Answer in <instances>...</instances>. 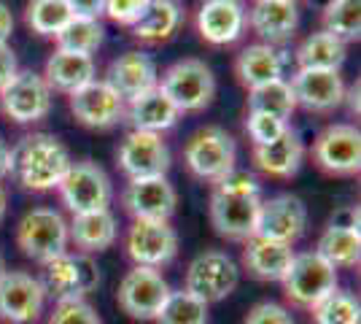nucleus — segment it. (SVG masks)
<instances>
[{
	"label": "nucleus",
	"mask_w": 361,
	"mask_h": 324,
	"mask_svg": "<svg viewBox=\"0 0 361 324\" xmlns=\"http://www.w3.org/2000/svg\"><path fill=\"white\" fill-rule=\"evenodd\" d=\"M106 84H111L127 103L137 95L154 90L159 84V73H157V65L146 52L133 49V52H124L121 57H116L108 65Z\"/></svg>",
	"instance_id": "22"
},
{
	"label": "nucleus",
	"mask_w": 361,
	"mask_h": 324,
	"mask_svg": "<svg viewBox=\"0 0 361 324\" xmlns=\"http://www.w3.org/2000/svg\"><path fill=\"white\" fill-rule=\"evenodd\" d=\"M294 57H297V65L307 68V71H337L340 73L348 57V44H343L340 38H334L329 32L318 30L302 41Z\"/></svg>",
	"instance_id": "30"
},
{
	"label": "nucleus",
	"mask_w": 361,
	"mask_h": 324,
	"mask_svg": "<svg viewBox=\"0 0 361 324\" xmlns=\"http://www.w3.org/2000/svg\"><path fill=\"white\" fill-rule=\"evenodd\" d=\"M68 106L78 124L90 130H108L124 119L127 103L111 84H106V78H92L90 84L68 95Z\"/></svg>",
	"instance_id": "13"
},
{
	"label": "nucleus",
	"mask_w": 361,
	"mask_h": 324,
	"mask_svg": "<svg viewBox=\"0 0 361 324\" xmlns=\"http://www.w3.org/2000/svg\"><path fill=\"white\" fill-rule=\"evenodd\" d=\"M6 208H8V195H6V189L0 184V222H3V216H6Z\"/></svg>",
	"instance_id": "49"
},
{
	"label": "nucleus",
	"mask_w": 361,
	"mask_h": 324,
	"mask_svg": "<svg viewBox=\"0 0 361 324\" xmlns=\"http://www.w3.org/2000/svg\"><path fill=\"white\" fill-rule=\"evenodd\" d=\"M248 16L240 0H202L197 6V32L211 47H229L245 32Z\"/></svg>",
	"instance_id": "20"
},
{
	"label": "nucleus",
	"mask_w": 361,
	"mask_h": 324,
	"mask_svg": "<svg viewBox=\"0 0 361 324\" xmlns=\"http://www.w3.org/2000/svg\"><path fill=\"white\" fill-rule=\"evenodd\" d=\"M294 111H297V100L286 78L248 90V114H267V116L288 122Z\"/></svg>",
	"instance_id": "31"
},
{
	"label": "nucleus",
	"mask_w": 361,
	"mask_h": 324,
	"mask_svg": "<svg viewBox=\"0 0 361 324\" xmlns=\"http://www.w3.org/2000/svg\"><path fill=\"white\" fill-rule=\"evenodd\" d=\"M0 111L16 124H35L51 111V90L35 71H16V76L0 90Z\"/></svg>",
	"instance_id": "10"
},
{
	"label": "nucleus",
	"mask_w": 361,
	"mask_h": 324,
	"mask_svg": "<svg viewBox=\"0 0 361 324\" xmlns=\"http://www.w3.org/2000/svg\"><path fill=\"white\" fill-rule=\"evenodd\" d=\"M157 87L170 97V103L178 108L180 114L202 111L211 106L216 97V76H213L211 65L197 60V57L173 62L159 76Z\"/></svg>",
	"instance_id": "2"
},
{
	"label": "nucleus",
	"mask_w": 361,
	"mask_h": 324,
	"mask_svg": "<svg viewBox=\"0 0 361 324\" xmlns=\"http://www.w3.org/2000/svg\"><path fill=\"white\" fill-rule=\"evenodd\" d=\"M71 162L65 143L49 133L25 136L11 149V176L30 192L57 189Z\"/></svg>",
	"instance_id": "1"
},
{
	"label": "nucleus",
	"mask_w": 361,
	"mask_h": 324,
	"mask_svg": "<svg viewBox=\"0 0 361 324\" xmlns=\"http://www.w3.org/2000/svg\"><path fill=\"white\" fill-rule=\"evenodd\" d=\"M57 49L62 52H73V54H94L106 41V30L100 25V19H87V16H73L57 35Z\"/></svg>",
	"instance_id": "32"
},
{
	"label": "nucleus",
	"mask_w": 361,
	"mask_h": 324,
	"mask_svg": "<svg viewBox=\"0 0 361 324\" xmlns=\"http://www.w3.org/2000/svg\"><path fill=\"white\" fill-rule=\"evenodd\" d=\"M121 203L135 222H170L178 205V195L165 176L133 179L124 186Z\"/></svg>",
	"instance_id": "16"
},
{
	"label": "nucleus",
	"mask_w": 361,
	"mask_h": 324,
	"mask_svg": "<svg viewBox=\"0 0 361 324\" xmlns=\"http://www.w3.org/2000/svg\"><path fill=\"white\" fill-rule=\"evenodd\" d=\"M146 6H149V0H106L103 14H106L108 19H114L116 25L133 28L137 19L143 16Z\"/></svg>",
	"instance_id": "40"
},
{
	"label": "nucleus",
	"mask_w": 361,
	"mask_h": 324,
	"mask_svg": "<svg viewBox=\"0 0 361 324\" xmlns=\"http://www.w3.org/2000/svg\"><path fill=\"white\" fill-rule=\"evenodd\" d=\"M251 30L262 38V44H286L300 28V8L286 0H254L251 11H245Z\"/></svg>",
	"instance_id": "21"
},
{
	"label": "nucleus",
	"mask_w": 361,
	"mask_h": 324,
	"mask_svg": "<svg viewBox=\"0 0 361 324\" xmlns=\"http://www.w3.org/2000/svg\"><path fill=\"white\" fill-rule=\"evenodd\" d=\"M41 76L46 78L51 92H65L71 95L78 87L90 84L94 78V60L90 54H73V52H62L57 49L49 60Z\"/></svg>",
	"instance_id": "27"
},
{
	"label": "nucleus",
	"mask_w": 361,
	"mask_h": 324,
	"mask_svg": "<svg viewBox=\"0 0 361 324\" xmlns=\"http://www.w3.org/2000/svg\"><path fill=\"white\" fill-rule=\"evenodd\" d=\"M294 254L297 251L288 244H278L270 238L254 235L243 246V268L259 281H283Z\"/></svg>",
	"instance_id": "24"
},
{
	"label": "nucleus",
	"mask_w": 361,
	"mask_h": 324,
	"mask_svg": "<svg viewBox=\"0 0 361 324\" xmlns=\"http://www.w3.org/2000/svg\"><path fill=\"white\" fill-rule=\"evenodd\" d=\"M288 127H291L288 122L267 116V114H248L245 116V133H248V138L254 140V146H264L270 140L281 138Z\"/></svg>",
	"instance_id": "39"
},
{
	"label": "nucleus",
	"mask_w": 361,
	"mask_h": 324,
	"mask_svg": "<svg viewBox=\"0 0 361 324\" xmlns=\"http://www.w3.org/2000/svg\"><path fill=\"white\" fill-rule=\"evenodd\" d=\"M235 76L245 90H256L262 84H270L283 78V57L270 44H251L235 60Z\"/></svg>",
	"instance_id": "26"
},
{
	"label": "nucleus",
	"mask_w": 361,
	"mask_h": 324,
	"mask_svg": "<svg viewBox=\"0 0 361 324\" xmlns=\"http://www.w3.org/2000/svg\"><path fill=\"white\" fill-rule=\"evenodd\" d=\"M183 22V6L178 0H149L143 16L130 28L137 41L159 44L167 41Z\"/></svg>",
	"instance_id": "29"
},
{
	"label": "nucleus",
	"mask_w": 361,
	"mask_h": 324,
	"mask_svg": "<svg viewBox=\"0 0 361 324\" xmlns=\"http://www.w3.org/2000/svg\"><path fill=\"white\" fill-rule=\"evenodd\" d=\"M286 3H300V0H286Z\"/></svg>",
	"instance_id": "52"
},
{
	"label": "nucleus",
	"mask_w": 361,
	"mask_h": 324,
	"mask_svg": "<svg viewBox=\"0 0 361 324\" xmlns=\"http://www.w3.org/2000/svg\"><path fill=\"white\" fill-rule=\"evenodd\" d=\"M41 284L46 294H51L54 300H84L100 287V270L90 254L65 251L44 265Z\"/></svg>",
	"instance_id": "7"
},
{
	"label": "nucleus",
	"mask_w": 361,
	"mask_h": 324,
	"mask_svg": "<svg viewBox=\"0 0 361 324\" xmlns=\"http://www.w3.org/2000/svg\"><path fill=\"white\" fill-rule=\"evenodd\" d=\"M60 198L71 214H90V211H106L114 198V186L108 173L90 160L71 162L68 173L60 181Z\"/></svg>",
	"instance_id": "6"
},
{
	"label": "nucleus",
	"mask_w": 361,
	"mask_h": 324,
	"mask_svg": "<svg viewBox=\"0 0 361 324\" xmlns=\"http://www.w3.org/2000/svg\"><path fill=\"white\" fill-rule=\"evenodd\" d=\"M262 195H229L213 189L211 195V224L226 241H240L256 235Z\"/></svg>",
	"instance_id": "15"
},
{
	"label": "nucleus",
	"mask_w": 361,
	"mask_h": 324,
	"mask_svg": "<svg viewBox=\"0 0 361 324\" xmlns=\"http://www.w3.org/2000/svg\"><path fill=\"white\" fill-rule=\"evenodd\" d=\"M240 281V270L235 260L224 254V251H205L192 260L189 270H186V292L200 297L205 306L211 303H221L224 297L238 289Z\"/></svg>",
	"instance_id": "9"
},
{
	"label": "nucleus",
	"mask_w": 361,
	"mask_h": 324,
	"mask_svg": "<svg viewBox=\"0 0 361 324\" xmlns=\"http://www.w3.org/2000/svg\"><path fill=\"white\" fill-rule=\"evenodd\" d=\"M243 324H294L288 308L278 306V303H259L248 311Z\"/></svg>",
	"instance_id": "42"
},
{
	"label": "nucleus",
	"mask_w": 361,
	"mask_h": 324,
	"mask_svg": "<svg viewBox=\"0 0 361 324\" xmlns=\"http://www.w3.org/2000/svg\"><path fill=\"white\" fill-rule=\"evenodd\" d=\"M6 176H11V149H8L6 140L0 138V181Z\"/></svg>",
	"instance_id": "47"
},
{
	"label": "nucleus",
	"mask_w": 361,
	"mask_h": 324,
	"mask_svg": "<svg viewBox=\"0 0 361 324\" xmlns=\"http://www.w3.org/2000/svg\"><path fill=\"white\" fill-rule=\"evenodd\" d=\"M313 162L329 176H356L361 170V133L353 124H329L313 140Z\"/></svg>",
	"instance_id": "11"
},
{
	"label": "nucleus",
	"mask_w": 361,
	"mask_h": 324,
	"mask_svg": "<svg viewBox=\"0 0 361 324\" xmlns=\"http://www.w3.org/2000/svg\"><path fill=\"white\" fill-rule=\"evenodd\" d=\"M213 189H219V192H229V195H262V186L256 181L251 173H245V170H229L224 179H219Z\"/></svg>",
	"instance_id": "41"
},
{
	"label": "nucleus",
	"mask_w": 361,
	"mask_h": 324,
	"mask_svg": "<svg viewBox=\"0 0 361 324\" xmlns=\"http://www.w3.org/2000/svg\"><path fill=\"white\" fill-rule=\"evenodd\" d=\"M73 16H87V19H97L106 8V0H68Z\"/></svg>",
	"instance_id": "45"
},
{
	"label": "nucleus",
	"mask_w": 361,
	"mask_h": 324,
	"mask_svg": "<svg viewBox=\"0 0 361 324\" xmlns=\"http://www.w3.org/2000/svg\"><path fill=\"white\" fill-rule=\"evenodd\" d=\"M321 30L340 38L343 44L359 41L361 35V0H334L321 11Z\"/></svg>",
	"instance_id": "34"
},
{
	"label": "nucleus",
	"mask_w": 361,
	"mask_h": 324,
	"mask_svg": "<svg viewBox=\"0 0 361 324\" xmlns=\"http://www.w3.org/2000/svg\"><path fill=\"white\" fill-rule=\"evenodd\" d=\"M307 3H310L313 8H318V11H324V8H326L329 3H334V0H307Z\"/></svg>",
	"instance_id": "50"
},
{
	"label": "nucleus",
	"mask_w": 361,
	"mask_h": 324,
	"mask_svg": "<svg viewBox=\"0 0 361 324\" xmlns=\"http://www.w3.org/2000/svg\"><path fill=\"white\" fill-rule=\"evenodd\" d=\"M6 270H8V268H6V260H3V254H0V276H3Z\"/></svg>",
	"instance_id": "51"
},
{
	"label": "nucleus",
	"mask_w": 361,
	"mask_h": 324,
	"mask_svg": "<svg viewBox=\"0 0 361 324\" xmlns=\"http://www.w3.org/2000/svg\"><path fill=\"white\" fill-rule=\"evenodd\" d=\"M16 71H19V62H16L14 49L8 44H0V90L16 76Z\"/></svg>",
	"instance_id": "44"
},
{
	"label": "nucleus",
	"mask_w": 361,
	"mask_h": 324,
	"mask_svg": "<svg viewBox=\"0 0 361 324\" xmlns=\"http://www.w3.org/2000/svg\"><path fill=\"white\" fill-rule=\"evenodd\" d=\"M313 311L316 324H361V306L350 292L334 289L329 297H324Z\"/></svg>",
	"instance_id": "37"
},
{
	"label": "nucleus",
	"mask_w": 361,
	"mask_h": 324,
	"mask_svg": "<svg viewBox=\"0 0 361 324\" xmlns=\"http://www.w3.org/2000/svg\"><path fill=\"white\" fill-rule=\"evenodd\" d=\"M46 306V289L41 278L25 270H6L0 276V322L35 324Z\"/></svg>",
	"instance_id": "12"
},
{
	"label": "nucleus",
	"mask_w": 361,
	"mask_h": 324,
	"mask_svg": "<svg viewBox=\"0 0 361 324\" xmlns=\"http://www.w3.org/2000/svg\"><path fill=\"white\" fill-rule=\"evenodd\" d=\"M235 160H238V143L224 127H216V124L200 127L186 140V149H183V162L192 170V176L211 184L224 179L229 170H235Z\"/></svg>",
	"instance_id": "3"
},
{
	"label": "nucleus",
	"mask_w": 361,
	"mask_h": 324,
	"mask_svg": "<svg viewBox=\"0 0 361 324\" xmlns=\"http://www.w3.org/2000/svg\"><path fill=\"white\" fill-rule=\"evenodd\" d=\"M68 244H71L68 222L54 208H32L16 224V246L22 248L25 257L41 265L65 254Z\"/></svg>",
	"instance_id": "4"
},
{
	"label": "nucleus",
	"mask_w": 361,
	"mask_h": 324,
	"mask_svg": "<svg viewBox=\"0 0 361 324\" xmlns=\"http://www.w3.org/2000/svg\"><path fill=\"white\" fill-rule=\"evenodd\" d=\"M127 257L137 268H154L173 263L178 254V235L170 227V222H133L124 238Z\"/></svg>",
	"instance_id": "14"
},
{
	"label": "nucleus",
	"mask_w": 361,
	"mask_h": 324,
	"mask_svg": "<svg viewBox=\"0 0 361 324\" xmlns=\"http://www.w3.org/2000/svg\"><path fill=\"white\" fill-rule=\"evenodd\" d=\"M46 324H103L87 300H57Z\"/></svg>",
	"instance_id": "38"
},
{
	"label": "nucleus",
	"mask_w": 361,
	"mask_h": 324,
	"mask_svg": "<svg viewBox=\"0 0 361 324\" xmlns=\"http://www.w3.org/2000/svg\"><path fill=\"white\" fill-rule=\"evenodd\" d=\"M305 227H307V208L297 195L286 192V195H275L270 200H262L256 235L294 246L305 235Z\"/></svg>",
	"instance_id": "18"
},
{
	"label": "nucleus",
	"mask_w": 361,
	"mask_h": 324,
	"mask_svg": "<svg viewBox=\"0 0 361 324\" xmlns=\"http://www.w3.org/2000/svg\"><path fill=\"white\" fill-rule=\"evenodd\" d=\"M316 251L334 268H356L361 260V232L326 227L318 238Z\"/></svg>",
	"instance_id": "33"
},
{
	"label": "nucleus",
	"mask_w": 361,
	"mask_h": 324,
	"mask_svg": "<svg viewBox=\"0 0 361 324\" xmlns=\"http://www.w3.org/2000/svg\"><path fill=\"white\" fill-rule=\"evenodd\" d=\"M124 116H127V122L133 124V130L162 136V133H167V130L176 127L180 111L170 103V97H167L159 87H154V90H149V92H143V95H137V97H133V100H127Z\"/></svg>",
	"instance_id": "23"
},
{
	"label": "nucleus",
	"mask_w": 361,
	"mask_h": 324,
	"mask_svg": "<svg viewBox=\"0 0 361 324\" xmlns=\"http://www.w3.org/2000/svg\"><path fill=\"white\" fill-rule=\"evenodd\" d=\"M173 292L165 276L154 268H133L127 270V276L121 278L116 303L119 308L137 322H154L157 313L165 306L167 294Z\"/></svg>",
	"instance_id": "8"
},
{
	"label": "nucleus",
	"mask_w": 361,
	"mask_h": 324,
	"mask_svg": "<svg viewBox=\"0 0 361 324\" xmlns=\"http://www.w3.org/2000/svg\"><path fill=\"white\" fill-rule=\"evenodd\" d=\"M297 106L313 114H331L334 108L345 103V81L337 71H307L297 68V73L288 81Z\"/></svg>",
	"instance_id": "19"
},
{
	"label": "nucleus",
	"mask_w": 361,
	"mask_h": 324,
	"mask_svg": "<svg viewBox=\"0 0 361 324\" xmlns=\"http://www.w3.org/2000/svg\"><path fill=\"white\" fill-rule=\"evenodd\" d=\"M154 324H208V306L192 292H170Z\"/></svg>",
	"instance_id": "36"
},
{
	"label": "nucleus",
	"mask_w": 361,
	"mask_h": 324,
	"mask_svg": "<svg viewBox=\"0 0 361 324\" xmlns=\"http://www.w3.org/2000/svg\"><path fill=\"white\" fill-rule=\"evenodd\" d=\"M11 32H14V14L6 3H0V44H8Z\"/></svg>",
	"instance_id": "46"
},
{
	"label": "nucleus",
	"mask_w": 361,
	"mask_h": 324,
	"mask_svg": "<svg viewBox=\"0 0 361 324\" xmlns=\"http://www.w3.org/2000/svg\"><path fill=\"white\" fill-rule=\"evenodd\" d=\"M283 292L300 308H316L324 297L337 289V268L329 265L318 251L294 254L283 276Z\"/></svg>",
	"instance_id": "5"
},
{
	"label": "nucleus",
	"mask_w": 361,
	"mask_h": 324,
	"mask_svg": "<svg viewBox=\"0 0 361 324\" xmlns=\"http://www.w3.org/2000/svg\"><path fill=\"white\" fill-rule=\"evenodd\" d=\"M116 219L111 211H90V214H75L68 222V235L81 248V254H94V251H106L116 241Z\"/></svg>",
	"instance_id": "28"
},
{
	"label": "nucleus",
	"mask_w": 361,
	"mask_h": 324,
	"mask_svg": "<svg viewBox=\"0 0 361 324\" xmlns=\"http://www.w3.org/2000/svg\"><path fill=\"white\" fill-rule=\"evenodd\" d=\"M73 19L68 0H30L25 8V22L35 35L54 38Z\"/></svg>",
	"instance_id": "35"
},
{
	"label": "nucleus",
	"mask_w": 361,
	"mask_h": 324,
	"mask_svg": "<svg viewBox=\"0 0 361 324\" xmlns=\"http://www.w3.org/2000/svg\"><path fill=\"white\" fill-rule=\"evenodd\" d=\"M345 103L350 106V114L359 116V81H356L350 90H345Z\"/></svg>",
	"instance_id": "48"
},
{
	"label": "nucleus",
	"mask_w": 361,
	"mask_h": 324,
	"mask_svg": "<svg viewBox=\"0 0 361 324\" xmlns=\"http://www.w3.org/2000/svg\"><path fill=\"white\" fill-rule=\"evenodd\" d=\"M326 227H337V230H359V205H343L329 216Z\"/></svg>",
	"instance_id": "43"
},
{
	"label": "nucleus",
	"mask_w": 361,
	"mask_h": 324,
	"mask_svg": "<svg viewBox=\"0 0 361 324\" xmlns=\"http://www.w3.org/2000/svg\"><path fill=\"white\" fill-rule=\"evenodd\" d=\"M251 157L262 173H267L272 179H291L302 165L305 146H302L300 133L294 127H288L281 138L270 140L264 146H254Z\"/></svg>",
	"instance_id": "25"
},
{
	"label": "nucleus",
	"mask_w": 361,
	"mask_h": 324,
	"mask_svg": "<svg viewBox=\"0 0 361 324\" xmlns=\"http://www.w3.org/2000/svg\"><path fill=\"white\" fill-rule=\"evenodd\" d=\"M119 168L121 173L133 181V179H154V176H165L170 168V149L157 133H140L133 130L119 146Z\"/></svg>",
	"instance_id": "17"
}]
</instances>
